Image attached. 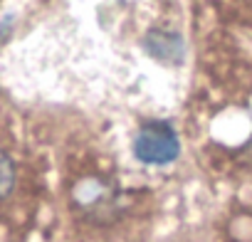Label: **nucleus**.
Wrapping results in <instances>:
<instances>
[{
	"instance_id": "nucleus-3",
	"label": "nucleus",
	"mask_w": 252,
	"mask_h": 242,
	"mask_svg": "<svg viewBox=\"0 0 252 242\" xmlns=\"http://www.w3.org/2000/svg\"><path fill=\"white\" fill-rule=\"evenodd\" d=\"M144 50L149 57H154L161 64H181L186 57V42L176 30L154 28L144 37Z\"/></svg>"
},
{
	"instance_id": "nucleus-1",
	"label": "nucleus",
	"mask_w": 252,
	"mask_h": 242,
	"mask_svg": "<svg viewBox=\"0 0 252 242\" xmlns=\"http://www.w3.org/2000/svg\"><path fill=\"white\" fill-rule=\"evenodd\" d=\"M134 156L144 166H168L181 156V139L168 121H146L136 131Z\"/></svg>"
},
{
	"instance_id": "nucleus-2",
	"label": "nucleus",
	"mask_w": 252,
	"mask_h": 242,
	"mask_svg": "<svg viewBox=\"0 0 252 242\" xmlns=\"http://www.w3.org/2000/svg\"><path fill=\"white\" fill-rule=\"evenodd\" d=\"M74 203L92 217H101L104 212H111L116 208V188L101 178H84L74 188Z\"/></svg>"
},
{
	"instance_id": "nucleus-4",
	"label": "nucleus",
	"mask_w": 252,
	"mask_h": 242,
	"mask_svg": "<svg viewBox=\"0 0 252 242\" xmlns=\"http://www.w3.org/2000/svg\"><path fill=\"white\" fill-rule=\"evenodd\" d=\"M15 181H18V171H15V163L13 158L0 149V200H5L13 188H15Z\"/></svg>"
}]
</instances>
